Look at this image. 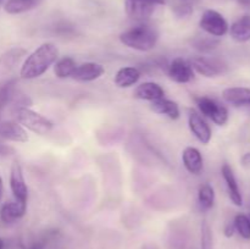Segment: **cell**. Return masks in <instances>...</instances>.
<instances>
[{
    "label": "cell",
    "instance_id": "7c38bea8",
    "mask_svg": "<svg viewBox=\"0 0 250 249\" xmlns=\"http://www.w3.org/2000/svg\"><path fill=\"white\" fill-rule=\"evenodd\" d=\"M105 72L104 66L97 62H84L82 65H77L71 77L81 82H90L102 77Z\"/></svg>",
    "mask_w": 250,
    "mask_h": 249
},
{
    "label": "cell",
    "instance_id": "7402d4cb",
    "mask_svg": "<svg viewBox=\"0 0 250 249\" xmlns=\"http://www.w3.org/2000/svg\"><path fill=\"white\" fill-rule=\"evenodd\" d=\"M200 1L202 0H171V9L177 17L186 19L193 14Z\"/></svg>",
    "mask_w": 250,
    "mask_h": 249
},
{
    "label": "cell",
    "instance_id": "52a82bcc",
    "mask_svg": "<svg viewBox=\"0 0 250 249\" xmlns=\"http://www.w3.org/2000/svg\"><path fill=\"white\" fill-rule=\"evenodd\" d=\"M193 71H197L199 75L205 77H216L226 70V65L221 60L207 56H197L190 61Z\"/></svg>",
    "mask_w": 250,
    "mask_h": 249
},
{
    "label": "cell",
    "instance_id": "44dd1931",
    "mask_svg": "<svg viewBox=\"0 0 250 249\" xmlns=\"http://www.w3.org/2000/svg\"><path fill=\"white\" fill-rule=\"evenodd\" d=\"M26 54V51L23 49H12V50L7 51L6 54L1 55L0 58V77L5 76L6 73L11 72V70H14L15 65L20 61V59Z\"/></svg>",
    "mask_w": 250,
    "mask_h": 249
},
{
    "label": "cell",
    "instance_id": "e0dca14e",
    "mask_svg": "<svg viewBox=\"0 0 250 249\" xmlns=\"http://www.w3.org/2000/svg\"><path fill=\"white\" fill-rule=\"evenodd\" d=\"M27 210V205L21 204L19 202H7L0 209V220L4 224L9 225L17 221L24 216Z\"/></svg>",
    "mask_w": 250,
    "mask_h": 249
},
{
    "label": "cell",
    "instance_id": "484cf974",
    "mask_svg": "<svg viewBox=\"0 0 250 249\" xmlns=\"http://www.w3.org/2000/svg\"><path fill=\"white\" fill-rule=\"evenodd\" d=\"M234 229L244 239H250V219L244 214H238L233 220Z\"/></svg>",
    "mask_w": 250,
    "mask_h": 249
},
{
    "label": "cell",
    "instance_id": "1f68e13d",
    "mask_svg": "<svg viewBox=\"0 0 250 249\" xmlns=\"http://www.w3.org/2000/svg\"><path fill=\"white\" fill-rule=\"evenodd\" d=\"M242 164L244 166H250V153L244 154L243 158H242Z\"/></svg>",
    "mask_w": 250,
    "mask_h": 249
},
{
    "label": "cell",
    "instance_id": "3957f363",
    "mask_svg": "<svg viewBox=\"0 0 250 249\" xmlns=\"http://www.w3.org/2000/svg\"><path fill=\"white\" fill-rule=\"evenodd\" d=\"M15 115H16V120L21 126L24 128L29 129L36 134H46L53 129V122L49 119L44 117L43 115L38 114V112L33 111L29 107H20V109L15 110Z\"/></svg>",
    "mask_w": 250,
    "mask_h": 249
},
{
    "label": "cell",
    "instance_id": "9c48e42d",
    "mask_svg": "<svg viewBox=\"0 0 250 249\" xmlns=\"http://www.w3.org/2000/svg\"><path fill=\"white\" fill-rule=\"evenodd\" d=\"M168 77L176 83H188L194 77V71L189 62L182 58H176L168 65Z\"/></svg>",
    "mask_w": 250,
    "mask_h": 249
},
{
    "label": "cell",
    "instance_id": "f1b7e54d",
    "mask_svg": "<svg viewBox=\"0 0 250 249\" xmlns=\"http://www.w3.org/2000/svg\"><path fill=\"white\" fill-rule=\"evenodd\" d=\"M217 44H219V42L215 41V39L203 38V39H198V41L194 43V45L195 48L199 49V50L202 51H210L214 48H216Z\"/></svg>",
    "mask_w": 250,
    "mask_h": 249
},
{
    "label": "cell",
    "instance_id": "f35d334b",
    "mask_svg": "<svg viewBox=\"0 0 250 249\" xmlns=\"http://www.w3.org/2000/svg\"><path fill=\"white\" fill-rule=\"evenodd\" d=\"M221 1H224V0H221Z\"/></svg>",
    "mask_w": 250,
    "mask_h": 249
},
{
    "label": "cell",
    "instance_id": "d6a6232c",
    "mask_svg": "<svg viewBox=\"0 0 250 249\" xmlns=\"http://www.w3.org/2000/svg\"><path fill=\"white\" fill-rule=\"evenodd\" d=\"M237 1H238L241 5H243V6L250 7V0H237Z\"/></svg>",
    "mask_w": 250,
    "mask_h": 249
},
{
    "label": "cell",
    "instance_id": "6da1fadb",
    "mask_svg": "<svg viewBox=\"0 0 250 249\" xmlns=\"http://www.w3.org/2000/svg\"><path fill=\"white\" fill-rule=\"evenodd\" d=\"M59 49L53 43H43L26 58L22 63L20 76L23 80H34L49 70L58 61Z\"/></svg>",
    "mask_w": 250,
    "mask_h": 249
},
{
    "label": "cell",
    "instance_id": "5b68a950",
    "mask_svg": "<svg viewBox=\"0 0 250 249\" xmlns=\"http://www.w3.org/2000/svg\"><path fill=\"white\" fill-rule=\"evenodd\" d=\"M199 26L203 31L212 37H222L229 32V26L224 16L216 10H205L200 17Z\"/></svg>",
    "mask_w": 250,
    "mask_h": 249
},
{
    "label": "cell",
    "instance_id": "83f0119b",
    "mask_svg": "<svg viewBox=\"0 0 250 249\" xmlns=\"http://www.w3.org/2000/svg\"><path fill=\"white\" fill-rule=\"evenodd\" d=\"M200 249H214L211 228L205 220L202 222V227H200Z\"/></svg>",
    "mask_w": 250,
    "mask_h": 249
},
{
    "label": "cell",
    "instance_id": "4fadbf2b",
    "mask_svg": "<svg viewBox=\"0 0 250 249\" xmlns=\"http://www.w3.org/2000/svg\"><path fill=\"white\" fill-rule=\"evenodd\" d=\"M125 9L127 15L132 20L138 22H144L153 15L155 6L150 4H146L139 0H126L125 1Z\"/></svg>",
    "mask_w": 250,
    "mask_h": 249
},
{
    "label": "cell",
    "instance_id": "ffe728a7",
    "mask_svg": "<svg viewBox=\"0 0 250 249\" xmlns=\"http://www.w3.org/2000/svg\"><path fill=\"white\" fill-rule=\"evenodd\" d=\"M150 109L154 112H156V114L165 115V116H167L171 120H177L181 115L177 103L165 99V98H161V99L151 102Z\"/></svg>",
    "mask_w": 250,
    "mask_h": 249
},
{
    "label": "cell",
    "instance_id": "ba28073f",
    "mask_svg": "<svg viewBox=\"0 0 250 249\" xmlns=\"http://www.w3.org/2000/svg\"><path fill=\"white\" fill-rule=\"evenodd\" d=\"M188 126H189L190 132L193 136L203 144H208L211 141V128L209 124H207L202 115L198 114L195 110H189V115H188Z\"/></svg>",
    "mask_w": 250,
    "mask_h": 249
},
{
    "label": "cell",
    "instance_id": "8fae6325",
    "mask_svg": "<svg viewBox=\"0 0 250 249\" xmlns=\"http://www.w3.org/2000/svg\"><path fill=\"white\" fill-rule=\"evenodd\" d=\"M0 137L5 141L24 143L28 141V134L23 126L17 121H4L0 124Z\"/></svg>",
    "mask_w": 250,
    "mask_h": 249
},
{
    "label": "cell",
    "instance_id": "4dcf8cb0",
    "mask_svg": "<svg viewBox=\"0 0 250 249\" xmlns=\"http://www.w3.org/2000/svg\"><path fill=\"white\" fill-rule=\"evenodd\" d=\"M139 1H144L146 4L154 5V6H158V5H164L166 2V0H139Z\"/></svg>",
    "mask_w": 250,
    "mask_h": 249
},
{
    "label": "cell",
    "instance_id": "9a60e30c",
    "mask_svg": "<svg viewBox=\"0 0 250 249\" xmlns=\"http://www.w3.org/2000/svg\"><path fill=\"white\" fill-rule=\"evenodd\" d=\"M182 161L186 170L192 175H199L203 171V156L194 146H187L182 153Z\"/></svg>",
    "mask_w": 250,
    "mask_h": 249
},
{
    "label": "cell",
    "instance_id": "e575fe53",
    "mask_svg": "<svg viewBox=\"0 0 250 249\" xmlns=\"http://www.w3.org/2000/svg\"><path fill=\"white\" fill-rule=\"evenodd\" d=\"M0 249H5V244H4V241H2L1 238H0Z\"/></svg>",
    "mask_w": 250,
    "mask_h": 249
},
{
    "label": "cell",
    "instance_id": "4316f807",
    "mask_svg": "<svg viewBox=\"0 0 250 249\" xmlns=\"http://www.w3.org/2000/svg\"><path fill=\"white\" fill-rule=\"evenodd\" d=\"M14 89H15V81H7V82L2 83L0 85V111H2L5 106L10 103V100L12 99V95H14Z\"/></svg>",
    "mask_w": 250,
    "mask_h": 249
},
{
    "label": "cell",
    "instance_id": "836d02e7",
    "mask_svg": "<svg viewBox=\"0 0 250 249\" xmlns=\"http://www.w3.org/2000/svg\"><path fill=\"white\" fill-rule=\"evenodd\" d=\"M2 193H4V183H2V178L0 176V200L2 198Z\"/></svg>",
    "mask_w": 250,
    "mask_h": 249
},
{
    "label": "cell",
    "instance_id": "74e56055",
    "mask_svg": "<svg viewBox=\"0 0 250 249\" xmlns=\"http://www.w3.org/2000/svg\"><path fill=\"white\" fill-rule=\"evenodd\" d=\"M0 114H1V111H0Z\"/></svg>",
    "mask_w": 250,
    "mask_h": 249
},
{
    "label": "cell",
    "instance_id": "cb8c5ba5",
    "mask_svg": "<svg viewBox=\"0 0 250 249\" xmlns=\"http://www.w3.org/2000/svg\"><path fill=\"white\" fill-rule=\"evenodd\" d=\"M77 67V63L70 56H65V58L60 59L59 61H56L55 66H54V73L58 78H68L72 76L73 71Z\"/></svg>",
    "mask_w": 250,
    "mask_h": 249
},
{
    "label": "cell",
    "instance_id": "f546056e",
    "mask_svg": "<svg viewBox=\"0 0 250 249\" xmlns=\"http://www.w3.org/2000/svg\"><path fill=\"white\" fill-rule=\"evenodd\" d=\"M234 231H236V229H234L233 222H232V224H229L226 227H225V236L229 237H229L233 236Z\"/></svg>",
    "mask_w": 250,
    "mask_h": 249
},
{
    "label": "cell",
    "instance_id": "8d00e7d4",
    "mask_svg": "<svg viewBox=\"0 0 250 249\" xmlns=\"http://www.w3.org/2000/svg\"><path fill=\"white\" fill-rule=\"evenodd\" d=\"M249 219H250V215H249Z\"/></svg>",
    "mask_w": 250,
    "mask_h": 249
},
{
    "label": "cell",
    "instance_id": "7a4b0ae2",
    "mask_svg": "<svg viewBox=\"0 0 250 249\" xmlns=\"http://www.w3.org/2000/svg\"><path fill=\"white\" fill-rule=\"evenodd\" d=\"M158 38L156 29L146 23L132 27L120 34L122 44L138 51H149L155 48Z\"/></svg>",
    "mask_w": 250,
    "mask_h": 249
},
{
    "label": "cell",
    "instance_id": "d590c367",
    "mask_svg": "<svg viewBox=\"0 0 250 249\" xmlns=\"http://www.w3.org/2000/svg\"><path fill=\"white\" fill-rule=\"evenodd\" d=\"M2 1H4V0H0V6H1V4H2Z\"/></svg>",
    "mask_w": 250,
    "mask_h": 249
},
{
    "label": "cell",
    "instance_id": "277c9868",
    "mask_svg": "<svg viewBox=\"0 0 250 249\" xmlns=\"http://www.w3.org/2000/svg\"><path fill=\"white\" fill-rule=\"evenodd\" d=\"M198 107L204 116L209 117L217 126H224L229 121V110L209 97L195 98Z\"/></svg>",
    "mask_w": 250,
    "mask_h": 249
},
{
    "label": "cell",
    "instance_id": "8992f818",
    "mask_svg": "<svg viewBox=\"0 0 250 249\" xmlns=\"http://www.w3.org/2000/svg\"><path fill=\"white\" fill-rule=\"evenodd\" d=\"M10 188L14 194L16 202L21 204L27 205V199H28V188H27L26 181H24L22 167L17 161H14L10 170Z\"/></svg>",
    "mask_w": 250,
    "mask_h": 249
},
{
    "label": "cell",
    "instance_id": "603a6c76",
    "mask_svg": "<svg viewBox=\"0 0 250 249\" xmlns=\"http://www.w3.org/2000/svg\"><path fill=\"white\" fill-rule=\"evenodd\" d=\"M39 1L41 0H7L4 5V10L10 15L23 14L37 6Z\"/></svg>",
    "mask_w": 250,
    "mask_h": 249
},
{
    "label": "cell",
    "instance_id": "5bb4252c",
    "mask_svg": "<svg viewBox=\"0 0 250 249\" xmlns=\"http://www.w3.org/2000/svg\"><path fill=\"white\" fill-rule=\"evenodd\" d=\"M221 172L222 177H224L225 182H226L227 189H229V199L232 200V203L234 205L242 207L243 205V197H242L241 189H239L238 182H237V178L234 176L233 170H232V167L229 164H224L221 168Z\"/></svg>",
    "mask_w": 250,
    "mask_h": 249
},
{
    "label": "cell",
    "instance_id": "2e32d148",
    "mask_svg": "<svg viewBox=\"0 0 250 249\" xmlns=\"http://www.w3.org/2000/svg\"><path fill=\"white\" fill-rule=\"evenodd\" d=\"M134 98L141 100H149V102H154L164 98L165 95V90L163 89L161 85L154 82H144L139 84L138 87L134 89L133 92Z\"/></svg>",
    "mask_w": 250,
    "mask_h": 249
},
{
    "label": "cell",
    "instance_id": "30bf717a",
    "mask_svg": "<svg viewBox=\"0 0 250 249\" xmlns=\"http://www.w3.org/2000/svg\"><path fill=\"white\" fill-rule=\"evenodd\" d=\"M222 98L229 104L250 112V88L231 87L222 92Z\"/></svg>",
    "mask_w": 250,
    "mask_h": 249
},
{
    "label": "cell",
    "instance_id": "ac0fdd59",
    "mask_svg": "<svg viewBox=\"0 0 250 249\" xmlns=\"http://www.w3.org/2000/svg\"><path fill=\"white\" fill-rule=\"evenodd\" d=\"M141 78V71L134 66L121 67L115 75V84L119 88H128L136 84Z\"/></svg>",
    "mask_w": 250,
    "mask_h": 249
},
{
    "label": "cell",
    "instance_id": "d4e9b609",
    "mask_svg": "<svg viewBox=\"0 0 250 249\" xmlns=\"http://www.w3.org/2000/svg\"><path fill=\"white\" fill-rule=\"evenodd\" d=\"M198 200H199V205L203 210H209L214 207L215 190L211 185L204 183L200 186L199 190H198Z\"/></svg>",
    "mask_w": 250,
    "mask_h": 249
},
{
    "label": "cell",
    "instance_id": "d6986e66",
    "mask_svg": "<svg viewBox=\"0 0 250 249\" xmlns=\"http://www.w3.org/2000/svg\"><path fill=\"white\" fill-rule=\"evenodd\" d=\"M229 34L238 43L250 41V15H244L229 27Z\"/></svg>",
    "mask_w": 250,
    "mask_h": 249
}]
</instances>
